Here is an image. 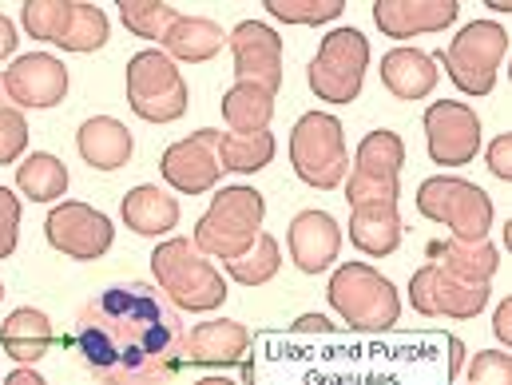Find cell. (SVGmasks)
Returning <instances> with one entry per match:
<instances>
[{"instance_id": "6da1fadb", "label": "cell", "mask_w": 512, "mask_h": 385, "mask_svg": "<svg viewBox=\"0 0 512 385\" xmlns=\"http://www.w3.org/2000/svg\"><path fill=\"white\" fill-rule=\"evenodd\" d=\"M183 334L155 282H120L80 306L72 350L100 385H167L183 366Z\"/></svg>"}, {"instance_id": "7a4b0ae2", "label": "cell", "mask_w": 512, "mask_h": 385, "mask_svg": "<svg viewBox=\"0 0 512 385\" xmlns=\"http://www.w3.org/2000/svg\"><path fill=\"white\" fill-rule=\"evenodd\" d=\"M151 274H155V286L167 294V302L175 310L211 314L231 294L223 270L203 255L191 239H167V243H159L151 251Z\"/></svg>"}, {"instance_id": "3957f363", "label": "cell", "mask_w": 512, "mask_h": 385, "mask_svg": "<svg viewBox=\"0 0 512 385\" xmlns=\"http://www.w3.org/2000/svg\"><path fill=\"white\" fill-rule=\"evenodd\" d=\"M262 219H266V199H262V191L247 187V183L223 187V191L211 199V207L203 211V219L195 223L191 243L207 258L231 262V258H239L243 251L255 247V239L262 235Z\"/></svg>"}, {"instance_id": "277c9868", "label": "cell", "mask_w": 512, "mask_h": 385, "mask_svg": "<svg viewBox=\"0 0 512 385\" xmlns=\"http://www.w3.org/2000/svg\"><path fill=\"white\" fill-rule=\"evenodd\" d=\"M326 294H330V306L338 310V318L362 334H382L401 318L397 286L370 262H342L330 274Z\"/></svg>"}, {"instance_id": "5b68a950", "label": "cell", "mask_w": 512, "mask_h": 385, "mask_svg": "<svg viewBox=\"0 0 512 385\" xmlns=\"http://www.w3.org/2000/svg\"><path fill=\"white\" fill-rule=\"evenodd\" d=\"M290 167L314 191H334L350 175V151L342 120L330 112H306L290 131Z\"/></svg>"}, {"instance_id": "8992f818", "label": "cell", "mask_w": 512, "mask_h": 385, "mask_svg": "<svg viewBox=\"0 0 512 385\" xmlns=\"http://www.w3.org/2000/svg\"><path fill=\"white\" fill-rule=\"evenodd\" d=\"M417 211L429 223L449 227V235L461 243H481V239H489V227H493V199L461 175L425 179L417 187Z\"/></svg>"}, {"instance_id": "52a82bcc", "label": "cell", "mask_w": 512, "mask_h": 385, "mask_svg": "<svg viewBox=\"0 0 512 385\" xmlns=\"http://www.w3.org/2000/svg\"><path fill=\"white\" fill-rule=\"evenodd\" d=\"M370 68V40L358 28H334L322 36L318 56L306 68L310 92L326 104H354Z\"/></svg>"}, {"instance_id": "ba28073f", "label": "cell", "mask_w": 512, "mask_h": 385, "mask_svg": "<svg viewBox=\"0 0 512 385\" xmlns=\"http://www.w3.org/2000/svg\"><path fill=\"white\" fill-rule=\"evenodd\" d=\"M128 104L147 124H175L187 112V80L175 60L163 56V48H143L128 60Z\"/></svg>"}, {"instance_id": "9c48e42d", "label": "cell", "mask_w": 512, "mask_h": 385, "mask_svg": "<svg viewBox=\"0 0 512 385\" xmlns=\"http://www.w3.org/2000/svg\"><path fill=\"white\" fill-rule=\"evenodd\" d=\"M505 52H509V32L497 20H473L449 40L441 60H445L449 80L465 96L481 100V96H489L497 88V72H501Z\"/></svg>"}, {"instance_id": "30bf717a", "label": "cell", "mask_w": 512, "mask_h": 385, "mask_svg": "<svg viewBox=\"0 0 512 385\" xmlns=\"http://www.w3.org/2000/svg\"><path fill=\"white\" fill-rule=\"evenodd\" d=\"M489 298H493L489 282H461L449 270H441L437 262H425L409 278V302L425 318H457V322H469V318H477L489 306Z\"/></svg>"}, {"instance_id": "8fae6325", "label": "cell", "mask_w": 512, "mask_h": 385, "mask_svg": "<svg viewBox=\"0 0 512 385\" xmlns=\"http://www.w3.org/2000/svg\"><path fill=\"white\" fill-rule=\"evenodd\" d=\"M44 235L60 255L76 258V262H96V258L108 255L112 243H116L112 219L104 211L88 207V203H76V199H64L60 207L48 211Z\"/></svg>"}, {"instance_id": "7c38bea8", "label": "cell", "mask_w": 512, "mask_h": 385, "mask_svg": "<svg viewBox=\"0 0 512 385\" xmlns=\"http://www.w3.org/2000/svg\"><path fill=\"white\" fill-rule=\"evenodd\" d=\"M481 116L461 100H437L425 112V143L429 159L441 167H465L481 151Z\"/></svg>"}, {"instance_id": "4fadbf2b", "label": "cell", "mask_w": 512, "mask_h": 385, "mask_svg": "<svg viewBox=\"0 0 512 385\" xmlns=\"http://www.w3.org/2000/svg\"><path fill=\"white\" fill-rule=\"evenodd\" d=\"M215 135H219L215 128H203L163 151L159 175L171 191H179V195L215 191V183L223 179V167H219V155H215Z\"/></svg>"}, {"instance_id": "5bb4252c", "label": "cell", "mask_w": 512, "mask_h": 385, "mask_svg": "<svg viewBox=\"0 0 512 385\" xmlns=\"http://www.w3.org/2000/svg\"><path fill=\"white\" fill-rule=\"evenodd\" d=\"M4 84H8L12 108L44 112V108L64 104V96H68V68H64V60H56L48 52H28V56H16L4 68Z\"/></svg>"}, {"instance_id": "9a60e30c", "label": "cell", "mask_w": 512, "mask_h": 385, "mask_svg": "<svg viewBox=\"0 0 512 385\" xmlns=\"http://www.w3.org/2000/svg\"><path fill=\"white\" fill-rule=\"evenodd\" d=\"M231 56H235V84H255L262 92L278 96L282 88V36L262 24V20H243L227 36Z\"/></svg>"}, {"instance_id": "2e32d148", "label": "cell", "mask_w": 512, "mask_h": 385, "mask_svg": "<svg viewBox=\"0 0 512 385\" xmlns=\"http://www.w3.org/2000/svg\"><path fill=\"white\" fill-rule=\"evenodd\" d=\"M286 247L302 274H322L334 266V258L342 251V227L326 211H302L286 231Z\"/></svg>"}, {"instance_id": "e0dca14e", "label": "cell", "mask_w": 512, "mask_h": 385, "mask_svg": "<svg viewBox=\"0 0 512 385\" xmlns=\"http://www.w3.org/2000/svg\"><path fill=\"white\" fill-rule=\"evenodd\" d=\"M457 16H461L457 0H378L374 4V24L382 28V36H393V40L445 32Z\"/></svg>"}, {"instance_id": "ac0fdd59", "label": "cell", "mask_w": 512, "mask_h": 385, "mask_svg": "<svg viewBox=\"0 0 512 385\" xmlns=\"http://www.w3.org/2000/svg\"><path fill=\"white\" fill-rule=\"evenodd\" d=\"M247 346H251V330L243 322L215 318V322H199V326H191V334H183V362L227 370V366L243 362Z\"/></svg>"}, {"instance_id": "d6986e66", "label": "cell", "mask_w": 512, "mask_h": 385, "mask_svg": "<svg viewBox=\"0 0 512 385\" xmlns=\"http://www.w3.org/2000/svg\"><path fill=\"white\" fill-rule=\"evenodd\" d=\"M76 151L92 171H120L135 151V139L116 116H92L76 131Z\"/></svg>"}, {"instance_id": "ffe728a7", "label": "cell", "mask_w": 512, "mask_h": 385, "mask_svg": "<svg viewBox=\"0 0 512 385\" xmlns=\"http://www.w3.org/2000/svg\"><path fill=\"white\" fill-rule=\"evenodd\" d=\"M120 215H124V223L135 235L159 239V235H171L179 227V199L167 195L155 183H139V187H131L128 195H124Z\"/></svg>"}, {"instance_id": "44dd1931", "label": "cell", "mask_w": 512, "mask_h": 385, "mask_svg": "<svg viewBox=\"0 0 512 385\" xmlns=\"http://www.w3.org/2000/svg\"><path fill=\"white\" fill-rule=\"evenodd\" d=\"M382 84L393 100H425L437 88V64L421 48H393L382 56Z\"/></svg>"}, {"instance_id": "7402d4cb", "label": "cell", "mask_w": 512, "mask_h": 385, "mask_svg": "<svg viewBox=\"0 0 512 385\" xmlns=\"http://www.w3.org/2000/svg\"><path fill=\"white\" fill-rule=\"evenodd\" d=\"M401 215L397 203H362L350 207V243L370 258H385L401 247Z\"/></svg>"}, {"instance_id": "603a6c76", "label": "cell", "mask_w": 512, "mask_h": 385, "mask_svg": "<svg viewBox=\"0 0 512 385\" xmlns=\"http://www.w3.org/2000/svg\"><path fill=\"white\" fill-rule=\"evenodd\" d=\"M223 44H227V32H223V24H215V20H207V16H179L171 28H167V36H163V56L167 60H179V64H207V60H215L219 52H223Z\"/></svg>"}, {"instance_id": "cb8c5ba5", "label": "cell", "mask_w": 512, "mask_h": 385, "mask_svg": "<svg viewBox=\"0 0 512 385\" xmlns=\"http://www.w3.org/2000/svg\"><path fill=\"white\" fill-rule=\"evenodd\" d=\"M0 346L12 362L20 366H36L48 350H52V322L44 310H32V306H20L4 318L0 326Z\"/></svg>"}, {"instance_id": "d4e9b609", "label": "cell", "mask_w": 512, "mask_h": 385, "mask_svg": "<svg viewBox=\"0 0 512 385\" xmlns=\"http://www.w3.org/2000/svg\"><path fill=\"white\" fill-rule=\"evenodd\" d=\"M401 167H405V143H401V135L389 128H378L358 143L354 171L350 175L370 179V183H385V187H397Z\"/></svg>"}, {"instance_id": "484cf974", "label": "cell", "mask_w": 512, "mask_h": 385, "mask_svg": "<svg viewBox=\"0 0 512 385\" xmlns=\"http://www.w3.org/2000/svg\"><path fill=\"white\" fill-rule=\"evenodd\" d=\"M278 143L270 131H219L215 135V155H219V167L223 171H235V175H255L262 171L270 159H274Z\"/></svg>"}, {"instance_id": "4316f807", "label": "cell", "mask_w": 512, "mask_h": 385, "mask_svg": "<svg viewBox=\"0 0 512 385\" xmlns=\"http://www.w3.org/2000/svg\"><path fill=\"white\" fill-rule=\"evenodd\" d=\"M16 187L32 203H56L68 195V167L52 151H32L24 163H16Z\"/></svg>"}, {"instance_id": "83f0119b", "label": "cell", "mask_w": 512, "mask_h": 385, "mask_svg": "<svg viewBox=\"0 0 512 385\" xmlns=\"http://www.w3.org/2000/svg\"><path fill=\"white\" fill-rule=\"evenodd\" d=\"M437 266L449 270V274L461 278V282H489V278L497 274V266H501V255H497V247H493L489 239H481V243L449 239L441 258H437Z\"/></svg>"}, {"instance_id": "f1b7e54d", "label": "cell", "mask_w": 512, "mask_h": 385, "mask_svg": "<svg viewBox=\"0 0 512 385\" xmlns=\"http://www.w3.org/2000/svg\"><path fill=\"white\" fill-rule=\"evenodd\" d=\"M270 116H274V96L255 88V84H235L223 96V120L231 131H243V135L247 131H266Z\"/></svg>"}, {"instance_id": "f546056e", "label": "cell", "mask_w": 512, "mask_h": 385, "mask_svg": "<svg viewBox=\"0 0 512 385\" xmlns=\"http://www.w3.org/2000/svg\"><path fill=\"white\" fill-rule=\"evenodd\" d=\"M108 36H112L108 12L100 4H76L72 0V16H68V28L60 36V48L64 52H96L108 44Z\"/></svg>"}, {"instance_id": "4dcf8cb0", "label": "cell", "mask_w": 512, "mask_h": 385, "mask_svg": "<svg viewBox=\"0 0 512 385\" xmlns=\"http://www.w3.org/2000/svg\"><path fill=\"white\" fill-rule=\"evenodd\" d=\"M278 266H282L278 239H274V235H266V231L258 235L251 251H243V255L231 258V262H223V270H227L239 286H266V282L278 274Z\"/></svg>"}, {"instance_id": "1f68e13d", "label": "cell", "mask_w": 512, "mask_h": 385, "mask_svg": "<svg viewBox=\"0 0 512 385\" xmlns=\"http://www.w3.org/2000/svg\"><path fill=\"white\" fill-rule=\"evenodd\" d=\"M183 12L175 4H163V0H120V20L128 24L131 36H143V40H159L167 36V28L179 20Z\"/></svg>"}, {"instance_id": "d6a6232c", "label": "cell", "mask_w": 512, "mask_h": 385, "mask_svg": "<svg viewBox=\"0 0 512 385\" xmlns=\"http://www.w3.org/2000/svg\"><path fill=\"white\" fill-rule=\"evenodd\" d=\"M68 16H72V0H28L20 8V24L28 28V36L48 44H60Z\"/></svg>"}, {"instance_id": "836d02e7", "label": "cell", "mask_w": 512, "mask_h": 385, "mask_svg": "<svg viewBox=\"0 0 512 385\" xmlns=\"http://www.w3.org/2000/svg\"><path fill=\"white\" fill-rule=\"evenodd\" d=\"M266 12L282 24H302V28H318L342 16L346 0H262Z\"/></svg>"}, {"instance_id": "e575fe53", "label": "cell", "mask_w": 512, "mask_h": 385, "mask_svg": "<svg viewBox=\"0 0 512 385\" xmlns=\"http://www.w3.org/2000/svg\"><path fill=\"white\" fill-rule=\"evenodd\" d=\"M469 385H512V354L481 350L469 362Z\"/></svg>"}, {"instance_id": "d590c367", "label": "cell", "mask_w": 512, "mask_h": 385, "mask_svg": "<svg viewBox=\"0 0 512 385\" xmlns=\"http://www.w3.org/2000/svg\"><path fill=\"white\" fill-rule=\"evenodd\" d=\"M28 147V120L20 108H0V167L16 163Z\"/></svg>"}, {"instance_id": "8d00e7d4", "label": "cell", "mask_w": 512, "mask_h": 385, "mask_svg": "<svg viewBox=\"0 0 512 385\" xmlns=\"http://www.w3.org/2000/svg\"><path fill=\"white\" fill-rule=\"evenodd\" d=\"M20 243V199L0 187V258H12Z\"/></svg>"}, {"instance_id": "74e56055", "label": "cell", "mask_w": 512, "mask_h": 385, "mask_svg": "<svg viewBox=\"0 0 512 385\" xmlns=\"http://www.w3.org/2000/svg\"><path fill=\"white\" fill-rule=\"evenodd\" d=\"M397 199H401V187L370 183V179H358V175L346 179V203L350 207H362V203H397Z\"/></svg>"}, {"instance_id": "f35d334b", "label": "cell", "mask_w": 512, "mask_h": 385, "mask_svg": "<svg viewBox=\"0 0 512 385\" xmlns=\"http://www.w3.org/2000/svg\"><path fill=\"white\" fill-rule=\"evenodd\" d=\"M489 171H493L497 179L512 183V135H497V139L489 143Z\"/></svg>"}, {"instance_id": "ab89813d", "label": "cell", "mask_w": 512, "mask_h": 385, "mask_svg": "<svg viewBox=\"0 0 512 385\" xmlns=\"http://www.w3.org/2000/svg\"><path fill=\"white\" fill-rule=\"evenodd\" d=\"M330 330H334V322L326 314H302V318H294V334H330Z\"/></svg>"}, {"instance_id": "60d3db41", "label": "cell", "mask_w": 512, "mask_h": 385, "mask_svg": "<svg viewBox=\"0 0 512 385\" xmlns=\"http://www.w3.org/2000/svg\"><path fill=\"white\" fill-rule=\"evenodd\" d=\"M493 334H497L505 346H512V298H505V302L497 306V314H493Z\"/></svg>"}, {"instance_id": "b9f144b4", "label": "cell", "mask_w": 512, "mask_h": 385, "mask_svg": "<svg viewBox=\"0 0 512 385\" xmlns=\"http://www.w3.org/2000/svg\"><path fill=\"white\" fill-rule=\"evenodd\" d=\"M16 40H20V36H16V24H12V20L0 12V60L16 52Z\"/></svg>"}, {"instance_id": "7bdbcfd3", "label": "cell", "mask_w": 512, "mask_h": 385, "mask_svg": "<svg viewBox=\"0 0 512 385\" xmlns=\"http://www.w3.org/2000/svg\"><path fill=\"white\" fill-rule=\"evenodd\" d=\"M4 385H48V382H44V378H40L32 366H16V370L4 378Z\"/></svg>"}, {"instance_id": "ee69618b", "label": "cell", "mask_w": 512, "mask_h": 385, "mask_svg": "<svg viewBox=\"0 0 512 385\" xmlns=\"http://www.w3.org/2000/svg\"><path fill=\"white\" fill-rule=\"evenodd\" d=\"M449 350H453V378H457V370L465 366V346H461V338H449Z\"/></svg>"}, {"instance_id": "f6af8a7d", "label": "cell", "mask_w": 512, "mask_h": 385, "mask_svg": "<svg viewBox=\"0 0 512 385\" xmlns=\"http://www.w3.org/2000/svg\"><path fill=\"white\" fill-rule=\"evenodd\" d=\"M195 385H239V382H231V378H223V374H211V378H199Z\"/></svg>"}, {"instance_id": "bcb514c9", "label": "cell", "mask_w": 512, "mask_h": 385, "mask_svg": "<svg viewBox=\"0 0 512 385\" xmlns=\"http://www.w3.org/2000/svg\"><path fill=\"white\" fill-rule=\"evenodd\" d=\"M0 108H12V100H8V84H4V72H0Z\"/></svg>"}, {"instance_id": "7dc6e473", "label": "cell", "mask_w": 512, "mask_h": 385, "mask_svg": "<svg viewBox=\"0 0 512 385\" xmlns=\"http://www.w3.org/2000/svg\"><path fill=\"white\" fill-rule=\"evenodd\" d=\"M0 298H4V282H0Z\"/></svg>"}]
</instances>
